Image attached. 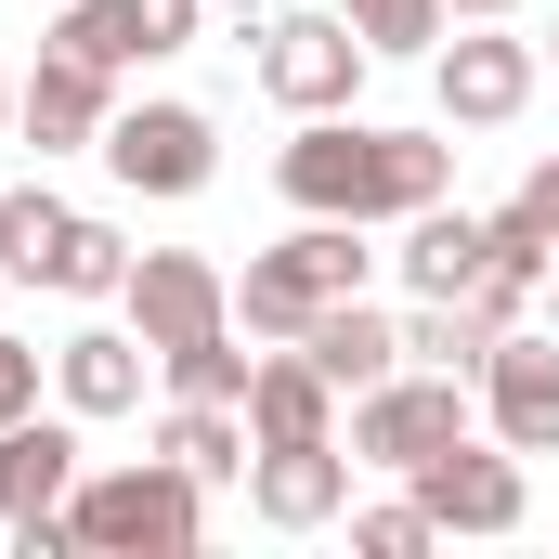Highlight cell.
<instances>
[{
    "label": "cell",
    "mask_w": 559,
    "mask_h": 559,
    "mask_svg": "<svg viewBox=\"0 0 559 559\" xmlns=\"http://www.w3.org/2000/svg\"><path fill=\"white\" fill-rule=\"evenodd\" d=\"M274 195L312 222H417L429 195H455V143L442 131H378V118H299V143L274 156Z\"/></svg>",
    "instance_id": "1"
},
{
    "label": "cell",
    "mask_w": 559,
    "mask_h": 559,
    "mask_svg": "<svg viewBox=\"0 0 559 559\" xmlns=\"http://www.w3.org/2000/svg\"><path fill=\"white\" fill-rule=\"evenodd\" d=\"M209 534V481L195 468H169V455H131V468H79V495H66V547L79 559H182Z\"/></svg>",
    "instance_id": "2"
},
{
    "label": "cell",
    "mask_w": 559,
    "mask_h": 559,
    "mask_svg": "<svg viewBox=\"0 0 559 559\" xmlns=\"http://www.w3.org/2000/svg\"><path fill=\"white\" fill-rule=\"evenodd\" d=\"M365 286H378L365 222H312V209H299V235L261 248V261L235 274V325H248V338H299L325 299H365Z\"/></svg>",
    "instance_id": "3"
},
{
    "label": "cell",
    "mask_w": 559,
    "mask_h": 559,
    "mask_svg": "<svg viewBox=\"0 0 559 559\" xmlns=\"http://www.w3.org/2000/svg\"><path fill=\"white\" fill-rule=\"evenodd\" d=\"M468 417H481V391H468V378H442V365H391L378 391H352L338 442H352L365 468H404V481H417V468H429Z\"/></svg>",
    "instance_id": "4"
},
{
    "label": "cell",
    "mask_w": 559,
    "mask_h": 559,
    "mask_svg": "<svg viewBox=\"0 0 559 559\" xmlns=\"http://www.w3.org/2000/svg\"><path fill=\"white\" fill-rule=\"evenodd\" d=\"M92 156H105V169H118L131 195H209V182H222V118H209V105H169V92H156V105H118Z\"/></svg>",
    "instance_id": "5"
},
{
    "label": "cell",
    "mask_w": 559,
    "mask_h": 559,
    "mask_svg": "<svg viewBox=\"0 0 559 559\" xmlns=\"http://www.w3.org/2000/svg\"><path fill=\"white\" fill-rule=\"evenodd\" d=\"M429 92H442V118H455V131H508V118L547 92V52H534V39H508V13H481L468 39L442 26V52H429Z\"/></svg>",
    "instance_id": "6"
},
{
    "label": "cell",
    "mask_w": 559,
    "mask_h": 559,
    "mask_svg": "<svg viewBox=\"0 0 559 559\" xmlns=\"http://www.w3.org/2000/svg\"><path fill=\"white\" fill-rule=\"evenodd\" d=\"M365 66H378V52H365L352 13H274V26H261V92H274L286 118H338V105L365 92Z\"/></svg>",
    "instance_id": "7"
},
{
    "label": "cell",
    "mask_w": 559,
    "mask_h": 559,
    "mask_svg": "<svg viewBox=\"0 0 559 559\" xmlns=\"http://www.w3.org/2000/svg\"><path fill=\"white\" fill-rule=\"evenodd\" d=\"M417 508L442 534H521V521H534V481H521V455H508L495 429H455L417 468Z\"/></svg>",
    "instance_id": "8"
},
{
    "label": "cell",
    "mask_w": 559,
    "mask_h": 559,
    "mask_svg": "<svg viewBox=\"0 0 559 559\" xmlns=\"http://www.w3.org/2000/svg\"><path fill=\"white\" fill-rule=\"evenodd\" d=\"M118 299H131L143 352H182V338H222V325H235V274H222L209 248H143Z\"/></svg>",
    "instance_id": "9"
},
{
    "label": "cell",
    "mask_w": 559,
    "mask_h": 559,
    "mask_svg": "<svg viewBox=\"0 0 559 559\" xmlns=\"http://www.w3.org/2000/svg\"><path fill=\"white\" fill-rule=\"evenodd\" d=\"M105 118H118V66H92V52H39L26 79H13V131L39 143V156H79V143H105Z\"/></svg>",
    "instance_id": "10"
},
{
    "label": "cell",
    "mask_w": 559,
    "mask_h": 559,
    "mask_svg": "<svg viewBox=\"0 0 559 559\" xmlns=\"http://www.w3.org/2000/svg\"><path fill=\"white\" fill-rule=\"evenodd\" d=\"M352 442H261L248 455V508L274 521V534H325V521H352Z\"/></svg>",
    "instance_id": "11"
},
{
    "label": "cell",
    "mask_w": 559,
    "mask_h": 559,
    "mask_svg": "<svg viewBox=\"0 0 559 559\" xmlns=\"http://www.w3.org/2000/svg\"><path fill=\"white\" fill-rule=\"evenodd\" d=\"M481 429L508 442V455H559V338H495L481 352Z\"/></svg>",
    "instance_id": "12"
},
{
    "label": "cell",
    "mask_w": 559,
    "mask_h": 559,
    "mask_svg": "<svg viewBox=\"0 0 559 559\" xmlns=\"http://www.w3.org/2000/svg\"><path fill=\"white\" fill-rule=\"evenodd\" d=\"M52 39L92 66H169L195 52V0H52Z\"/></svg>",
    "instance_id": "13"
},
{
    "label": "cell",
    "mask_w": 559,
    "mask_h": 559,
    "mask_svg": "<svg viewBox=\"0 0 559 559\" xmlns=\"http://www.w3.org/2000/svg\"><path fill=\"white\" fill-rule=\"evenodd\" d=\"M248 442H338V378H325L299 338H274V352L248 365Z\"/></svg>",
    "instance_id": "14"
},
{
    "label": "cell",
    "mask_w": 559,
    "mask_h": 559,
    "mask_svg": "<svg viewBox=\"0 0 559 559\" xmlns=\"http://www.w3.org/2000/svg\"><path fill=\"white\" fill-rule=\"evenodd\" d=\"M79 417H13L0 429V521H52L66 495H79Z\"/></svg>",
    "instance_id": "15"
},
{
    "label": "cell",
    "mask_w": 559,
    "mask_h": 559,
    "mask_svg": "<svg viewBox=\"0 0 559 559\" xmlns=\"http://www.w3.org/2000/svg\"><path fill=\"white\" fill-rule=\"evenodd\" d=\"M143 378H156V352H143V325H79L66 352H52V391H66V417H131Z\"/></svg>",
    "instance_id": "16"
},
{
    "label": "cell",
    "mask_w": 559,
    "mask_h": 559,
    "mask_svg": "<svg viewBox=\"0 0 559 559\" xmlns=\"http://www.w3.org/2000/svg\"><path fill=\"white\" fill-rule=\"evenodd\" d=\"M299 352H312V365L338 378V404H352V391H378V378L404 365V325H391L378 299H325V312L299 325Z\"/></svg>",
    "instance_id": "17"
},
{
    "label": "cell",
    "mask_w": 559,
    "mask_h": 559,
    "mask_svg": "<svg viewBox=\"0 0 559 559\" xmlns=\"http://www.w3.org/2000/svg\"><path fill=\"white\" fill-rule=\"evenodd\" d=\"M481 248H495V222H468L455 195H429L417 222H404V248H391V261H404L417 299H468V286H481Z\"/></svg>",
    "instance_id": "18"
},
{
    "label": "cell",
    "mask_w": 559,
    "mask_h": 559,
    "mask_svg": "<svg viewBox=\"0 0 559 559\" xmlns=\"http://www.w3.org/2000/svg\"><path fill=\"white\" fill-rule=\"evenodd\" d=\"M156 455H169V468H195V481H248V455H261V442H248V404H182V391H169Z\"/></svg>",
    "instance_id": "19"
},
{
    "label": "cell",
    "mask_w": 559,
    "mask_h": 559,
    "mask_svg": "<svg viewBox=\"0 0 559 559\" xmlns=\"http://www.w3.org/2000/svg\"><path fill=\"white\" fill-rule=\"evenodd\" d=\"M131 235H118V222H92V209H66V235H52V261H39V286H52V299H118V286H131Z\"/></svg>",
    "instance_id": "20"
},
{
    "label": "cell",
    "mask_w": 559,
    "mask_h": 559,
    "mask_svg": "<svg viewBox=\"0 0 559 559\" xmlns=\"http://www.w3.org/2000/svg\"><path fill=\"white\" fill-rule=\"evenodd\" d=\"M508 325L481 312V299H417V325H404V365H442V378H468L481 391V352H495Z\"/></svg>",
    "instance_id": "21"
},
{
    "label": "cell",
    "mask_w": 559,
    "mask_h": 559,
    "mask_svg": "<svg viewBox=\"0 0 559 559\" xmlns=\"http://www.w3.org/2000/svg\"><path fill=\"white\" fill-rule=\"evenodd\" d=\"M338 13L365 26V52H378V66H429V52H442V26H455L442 0H338Z\"/></svg>",
    "instance_id": "22"
},
{
    "label": "cell",
    "mask_w": 559,
    "mask_h": 559,
    "mask_svg": "<svg viewBox=\"0 0 559 559\" xmlns=\"http://www.w3.org/2000/svg\"><path fill=\"white\" fill-rule=\"evenodd\" d=\"M248 365H261V352H235V325H222V338H182V352H156V378H169L182 404H248Z\"/></svg>",
    "instance_id": "23"
},
{
    "label": "cell",
    "mask_w": 559,
    "mask_h": 559,
    "mask_svg": "<svg viewBox=\"0 0 559 559\" xmlns=\"http://www.w3.org/2000/svg\"><path fill=\"white\" fill-rule=\"evenodd\" d=\"M52 235H66V195H52V182H13V195H0V274H13V286H39Z\"/></svg>",
    "instance_id": "24"
},
{
    "label": "cell",
    "mask_w": 559,
    "mask_h": 559,
    "mask_svg": "<svg viewBox=\"0 0 559 559\" xmlns=\"http://www.w3.org/2000/svg\"><path fill=\"white\" fill-rule=\"evenodd\" d=\"M352 547L365 559H417V547H442V521H429L417 495H391V508H352Z\"/></svg>",
    "instance_id": "25"
},
{
    "label": "cell",
    "mask_w": 559,
    "mask_h": 559,
    "mask_svg": "<svg viewBox=\"0 0 559 559\" xmlns=\"http://www.w3.org/2000/svg\"><path fill=\"white\" fill-rule=\"evenodd\" d=\"M39 365H52V352H26V338H0V429H13V417H39Z\"/></svg>",
    "instance_id": "26"
},
{
    "label": "cell",
    "mask_w": 559,
    "mask_h": 559,
    "mask_svg": "<svg viewBox=\"0 0 559 559\" xmlns=\"http://www.w3.org/2000/svg\"><path fill=\"white\" fill-rule=\"evenodd\" d=\"M508 209H521V222H547V235H559V156H534V169H521V195H508Z\"/></svg>",
    "instance_id": "27"
},
{
    "label": "cell",
    "mask_w": 559,
    "mask_h": 559,
    "mask_svg": "<svg viewBox=\"0 0 559 559\" xmlns=\"http://www.w3.org/2000/svg\"><path fill=\"white\" fill-rule=\"evenodd\" d=\"M442 13H455V26H481V13H521V0H442Z\"/></svg>",
    "instance_id": "28"
},
{
    "label": "cell",
    "mask_w": 559,
    "mask_h": 559,
    "mask_svg": "<svg viewBox=\"0 0 559 559\" xmlns=\"http://www.w3.org/2000/svg\"><path fill=\"white\" fill-rule=\"evenodd\" d=\"M0 131H13V79H0Z\"/></svg>",
    "instance_id": "29"
},
{
    "label": "cell",
    "mask_w": 559,
    "mask_h": 559,
    "mask_svg": "<svg viewBox=\"0 0 559 559\" xmlns=\"http://www.w3.org/2000/svg\"><path fill=\"white\" fill-rule=\"evenodd\" d=\"M547 66H559V39H547Z\"/></svg>",
    "instance_id": "30"
}]
</instances>
